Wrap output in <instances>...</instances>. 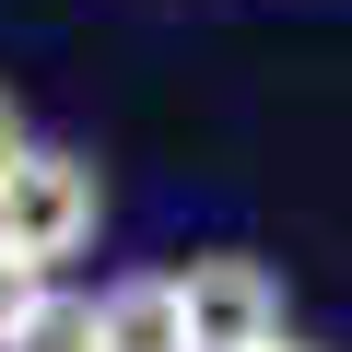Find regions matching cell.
<instances>
[{"label":"cell","mask_w":352,"mask_h":352,"mask_svg":"<svg viewBox=\"0 0 352 352\" xmlns=\"http://www.w3.org/2000/svg\"><path fill=\"white\" fill-rule=\"evenodd\" d=\"M12 352H94V294L47 282V305L24 317V340H12Z\"/></svg>","instance_id":"4"},{"label":"cell","mask_w":352,"mask_h":352,"mask_svg":"<svg viewBox=\"0 0 352 352\" xmlns=\"http://www.w3.org/2000/svg\"><path fill=\"white\" fill-rule=\"evenodd\" d=\"M24 141H36V129H24V106H12V82H0V164H12Z\"/></svg>","instance_id":"6"},{"label":"cell","mask_w":352,"mask_h":352,"mask_svg":"<svg viewBox=\"0 0 352 352\" xmlns=\"http://www.w3.org/2000/svg\"><path fill=\"white\" fill-rule=\"evenodd\" d=\"M94 235H106V176H94V153L24 141L12 164H0V258H12V270L59 282Z\"/></svg>","instance_id":"1"},{"label":"cell","mask_w":352,"mask_h":352,"mask_svg":"<svg viewBox=\"0 0 352 352\" xmlns=\"http://www.w3.org/2000/svg\"><path fill=\"white\" fill-rule=\"evenodd\" d=\"M94 352H200L188 340V294H176V270H129L94 294Z\"/></svg>","instance_id":"3"},{"label":"cell","mask_w":352,"mask_h":352,"mask_svg":"<svg viewBox=\"0 0 352 352\" xmlns=\"http://www.w3.org/2000/svg\"><path fill=\"white\" fill-rule=\"evenodd\" d=\"M36 305H47V282H36V270H12V258H0V352L24 340V317H36Z\"/></svg>","instance_id":"5"},{"label":"cell","mask_w":352,"mask_h":352,"mask_svg":"<svg viewBox=\"0 0 352 352\" xmlns=\"http://www.w3.org/2000/svg\"><path fill=\"white\" fill-rule=\"evenodd\" d=\"M270 352H317V340H270Z\"/></svg>","instance_id":"7"},{"label":"cell","mask_w":352,"mask_h":352,"mask_svg":"<svg viewBox=\"0 0 352 352\" xmlns=\"http://www.w3.org/2000/svg\"><path fill=\"white\" fill-rule=\"evenodd\" d=\"M176 294H188V340L200 352H270L294 340V305H282V270L247 258V247H212L176 270Z\"/></svg>","instance_id":"2"}]
</instances>
